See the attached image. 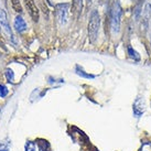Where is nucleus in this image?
Returning a JSON list of instances; mask_svg holds the SVG:
<instances>
[{"instance_id": "9b49d317", "label": "nucleus", "mask_w": 151, "mask_h": 151, "mask_svg": "<svg viewBox=\"0 0 151 151\" xmlns=\"http://www.w3.org/2000/svg\"><path fill=\"white\" fill-rule=\"evenodd\" d=\"M128 52H129V55L131 56V58H134V59H136V60H139V55H138V53L136 52L134 50H132V47H128Z\"/></svg>"}, {"instance_id": "7ed1b4c3", "label": "nucleus", "mask_w": 151, "mask_h": 151, "mask_svg": "<svg viewBox=\"0 0 151 151\" xmlns=\"http://www.w3.org/2000/svg\"><path fill=\"white\" fill-rule=\"evenodd\" d=\"M23 1H24V6L29 12L30 17L32 18L33 21L38 22L40 19V11H39V8L37 7L35 2H34V0H23Z\"/></svg>"}, {"instance_id": "0eeeda50", "label": "nucleus", "mask_w": 151, "mask_h": 151, "mask_svg": "<svg viewBox=\"0 0 151 151\" xmlns=\"http://www.w3.org/2000/svg\"><path fill=\"white\" fill-rule=\"evenodd\" d=\"M0 23L1 25L4 28V30L9 32V33H11V30H10V27H9V22H8V17H7V13L4 11V9L0 8Z\"/></svg>"}, {"instance_id": "dca6fc26", "label": "nucleus", "mask_w": 151, "mask_h": 151, "mask_svg": "<svg viewBox=\"0 0 151 151\" xmlns=\"http://www.w3.org/2000/svg\"><path fill=\"white\" fill-rule=\"evenodd\" d=\"M138 1H139V2H142L143 0H138Z\"/></svg>"}, {"instance_id": "f03ea898", "label": "nucleus", "mask_w": 151, "mask_h": 151, "mask_svg": "<svg viewBox=\"0 0 151 151\" xmlns=\"http://www.w3.org/2000/svg\"><path fill=\"white\" fill-rule=\"evenodd\" d=\"M122 9L119 2H114L111 8V28L115 33L119 32L120 29V22H122Z\"/></svg>"}, {"instance_id": "39448f33", "label": "nucleus", "mask_w": 151, "mask_h": 151, "mask_svg": "<svg viewBox=\"0 0 151 151\" xmlns=\"http://www.w3.org/2000/svg\"><path fill=\"white\" fill-rule=\"evenodd\" d=\"M146 110V101L143 97H138L136 98L132 105V111L136 117H140Z\"/></svg>"}, {"instance_id": "6e6552de", "label": "nucleus", "mask_w": 151, "mask_h": 151, "mask_svg": "<svg viewBox=\"0 0 151 151\" xmlns=\"http://www.w3.org/2000/svg\"><path fill=\"white\" fill-rule=\"evenodd\" d=\"M14 28L17 30L18 32H23L25 29H27V23L23 20L22 17H19L18 16L16 19H14Z\"/></svg>"}, {"instance_id": "423d86ee", "label": "nucleus", "mask_w": 151, "mask_h": 151, "mask_svg": "<svg viewBox=\"0 0 151 151\" xmlns=\"http://www.w3.org/2000/svg\"><path fill=\"white\" fill-rule=\"evenodd\" d=\"M151 18V4H147L145 7V10L142 12V21H143V29H147L148 23H149V19Z\"/></svg>"}, {"instance_id": "4468645a", "label": "nucleus", "mask_w": 151, "mask_h": 151, "mask_svg": "<svg viewBox=\"0 0 151 151\" xmlns=\"http://www.w3.org/2000/svg\"><path fill=\"white\" fill-rule=\"evenodd\" d=\"M25 150L27 151H34V143L29 141V142L27 143V146H25Z\"/></svg>"}, {"instance_id": "9d476101", "label": "nucleus", "mask_w": 151, "mask_h": 151, "mask_svg": "<svg viewBox=\"0 0 151 151\" xmlns=\"http://www.w3.org/2000/svg\"><path fill=\"white\" fill-rule=\"evenodd\" d=\"M82 9V0H73V10L75 12H80Z\"/></svg>"}, {"instance_id": "ddd939ff", "label": "nucleus", "mask_w": 151, "mask_h": 151, "mask_svg": "<svg viewBox=\"0 0 151 151\" xmlns=\"http://www.w3.org/2000/svg\"><path fill=\"white\" fill-rule=\"evenodd\" d=\"M7 94H8V89H7V87L4 86V85H1V86H0V96L4 97Z\"/></svg>"}, {"instance_id": "1a4fd4ad", "label": "nucleus", "mask_w": 151, "mask_h": 151, "mask_svg": "<svg viewBox=\"0 0 151 151\" xmlns=\"http://www.w3.org/2000/svg\"><path fill=\"white\" fill-rule=\"evenodd\" d=\"M10 1H11L13 10H14V11H17V12H19V13H21L22 12V7H21L20 1H19V0H10Z\"/></svg>"}, {"instance_id": "f257e3e1", "label": "nucleus", "mask_w": 151, "mask_h": 151, "mask_svg": "<svg viewBox=\"0 0 151 151\" xmlns=\"http://www.w3.org/2000/svg\"><path fill=\"white\" fill-rule=\"evenodd\" d=\"M99 25H101L99 13L97 10H93L89 16V21H88V37H89L91 42H95L98 38Z\"/></svg>"}, {"instance_id": "2eb2a0df", "label": "nucleus", "mask_w": 151, "mask_h": 151, "mask_svg": "<svg viewBox=\"0 0 151 151\" xmlns=\"http://www.w3.org/2000/svg\"><path fill=\"white\" fill-rule=\"evenodd\" d=\"M77 74H80V75H83V76H85V77H88V78H93V77H94L93 75H88V74H85L84 71H78V72H77Z\"/></svg>"}, {"instance_id": "f8f14e48", "label": "nucleus", "mask_w": 151, "mask_h": 151, "mask_svg": "<svg viewBox=\"0 0 151 151\" xmlns=\"http://www.w3.org/2000/svg\"><path fill=\"white\" fill-rule=\"evenodd\" d=\"M139 151H151V142H146L142 145V147Z\"/></svg>"}, {"instance_id": "20e7f679", "label": "nucleus", "mask_w": 151, "mask_h": 151, "mask_svg": "<svg viewBox=\"0 0 151 151\" xmlns=\"http://www.w3.org/2000/svg\"><path fill=\"white\" fill-rule=\"evenodd\" d=\"M68 4H61L56 6V18L61 24H65L68 18Z\"/></svg>"}]
</instances>
